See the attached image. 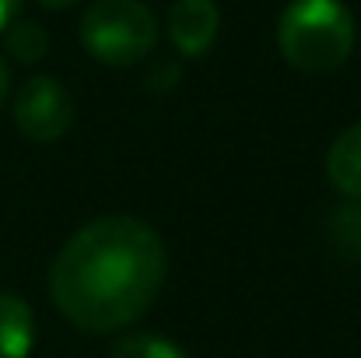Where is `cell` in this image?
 Segmentation results:
<instances>
[{
	"instance_id": "1",
	"label": "cell",
	"mask_w": 361,
	"mask_h": 358,
	"mask_svg": "<svg viewBox=\"0 0 361 358\" xmlns=\"http://www.w3.org/2000/svg\"><path fill=\"white\" fill-rule=\"evenodd\" d=\"M165 270V242L147 222L102 215L60 246L49 267V295L78 330L109 334L151 309Z\"/></svg>"
},
{
	"instance_id": "5",
	"label": "cell",
	"mask_w": 361,
	"mask_h": 358,
	"mask_svg": "<svg viewBox=\"0 0 361 358\" xmlns=\"http://www.w3.org/2000/svg\"><path fill=\"white\" fill-rule=\"evenodd\" d=\"M221 28L214 0H176L169 7V39L183 56H204Z\"/></svg>"
},
{
	"instance_id": "13",
	"label": "cell",
	"mask_w": 361,
	"mask_h": 358,
	"mask_svg": "<svg viewBox=\"0 0 361 358\" xmlns=\"http://www.w3.org/2000/svg\"><path fill=\"white\" fill-rule=\"evenodd\" d=\"M42 7H49V11H63V7H74L78 0H39Z\"/></svg>"
},
{
	"instance_id": "12",
	"label": "cell",
	"mask_w": 361,
	"mask_h": 358,
	"mask_svg": "<svg viewBox=\"0 0 361 358\" xmlns=\"http://www.w3.org/2000/svg\"><path fill=\"white\" fill-rule=\"evenodd\" d=\"M7 92H11V71H7V64H4V56H0V106H4Z\"/></svg>"
},
{
	"instance_id": "11",
	"label": "cell",
	"mask_w": 361,
	"mask_h": 358,
	"mask_svg": "<svg viewBox=\"0 0 361 358\" xmlns=\"http://www.w3.org/2000/svg\"><path fill=\"white\" fill-rule=\"evenodd\" d=\"M14 14H18V0H0V32L14 21Z\"/></svg>"
},
{
	"instance_id": "9",
	"label": "cell",
	"mask_w": 361,
	"mask_h": 358,
	"mask_svg": "<svg viewBox=\"0 0 361 358\" xmlns=\"http://www.w3.org/2000/svg\"><path fill=\"white\" fill-rule=\"evenodd\" d=\"M4 35H7L11 56L21 60V64H35V60H42L46 49H49V39H46V32H42L35 21H11V25L4 28Z\"/></svg>"
},
{
	"instance_id": "6",
	"label": "cell",
	"mask_w": 361,
	"mask_h": 358,
	"mask_svg": "<svg viewBox=\"0 0 361 358\" xmlns=\"http://www.w3.org/2000/svg\"><path fill=\"white\" fill-rule=\"evenodd\" d=\"M326 176L344 197L361 201V123L344 126L334 137L326 151Z\"/></svg>"
},
{
	"instance_id": "8",
	"label": "cell",
	"mask_w": 361,
	"mask_h": 358,
	"mask_svg": "<svg viewBox=\"0 0 361 358\" xmlns=\"http://www.w3.org/2000/svg\"><path fill=\"white\" fill-rule=\"evenodd\" d=\"M330 239L337 246L341 256L361 263V201H351L344 208L334 211L330 218Z\"/></svg>"
},
{
	"instance_id": "3",
	"label": "cell",
	"mask_w": 361,
	"mask_h": 358,
	"mask_svg": "<svg viewBox=\"0 0 361 358\" xmlns=\"http://www.w3.org/2000/svg\"><path fill=\"white\" fill-rule=\"evenodd\" d=\"M81 46L106 67H133L158 46V18L144 0H95L81 14Z\"/></svg>"
},
{
	"instance_id": "7",
	"label": "cell",
	"mask_w": 361,
	"mask_h": 358,
	"mask_svg": "<svg viewBox=\"0 0 361 358\" xmlns=\"http://www.w3.org/2000/svg\"><path fill=\"white\" fill-rule=\"evenodd\" d=\"M35 345V316L14 292H0V358H28Z\"/></svg>"
},
{
	"instance_id": "4",
	"label": "cell",
	"mask_w": 361,
	"mask_h": 358,
	"mask_svg": "<svg viewBox=\"0 0 361 358\" xmlns=\"http://www.w3.org/2000/svg\"><path fill=\"white\" fill-rule=\"evenodd\" d=\"M71 123H74V99L49 74L28 78L14 95V126L28 141H42V144L60 141L71 130Z\"/></svg>"
},
{
	"instance_id": "10",
	"label": "cell",
	"mask_w": 361,
	"mask_h": 358,
	"mask_svg": "<svg viewBox=\"0 0 361 358\" xmlns=\"http://www.w3.org/2000/svg\"><path fill=\"white\" fill-rule=\"evenodd\" d=\"M109 358H186V352L158 334H126L113 345Z\"/></svg>"
},
{
	"instance_id": "2",
	"label": "cell",
	"mask_w": 361,
	"mask_h": 358,
	"mask_svg": "<svg viewBox=\"0 0 361 358\" xmlns=\"http://www.w3.org/2000/svg\"><path fill=\"white\" fill-rule=\"evenodd\" d=\"M277 49L302 74H330L355 49V18L341 0H291L277 21Z\"/></svg>"
}]
</instances>
